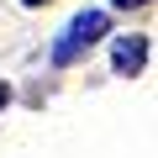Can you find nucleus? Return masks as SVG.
Listing matches in <instances>:
<instances>
[{
  "label": "nucleus",
  "mask_w": 158,
  "mask_h": 158,
  "mask_svg": "<svg viewBox=\"0 0 158 158\" xmlns=\"http://www.w3.org/2000/svg\"><path fill=\"white\" fill-rule=\"evenodd\" d=\"M100 37H106V11H79V16L63 27V37L53 42V63H58V69L79 63V58H85Z\"/></svg>",
  "instance_id": "obj_1"
},
{
  "label": "nucleus",
  "mask_w": 158,
  "mask_h": 158,
  "mask_svg": "<svg viewBox=\"0 0 158 158\" xmlns=\"http://www.w3.org/2000/svg\"><path fill=\"white\" fill-rule=\"evenodd\" d=\"M6 100H11V90H6V85H0V111H6Z\"/></svg>",
  "instance_id": "obj_4"
},
{
  "label": "nucleus",
  "mask_w": 158,
  "mask_h": 158,
  "mask_svg": "<svg viewBox=\"0 0 158 158\" xmlns=\"http://www.w3.org/2000/svg\"><path fill=\"white\" fill-rule=\"evenodd\" d=\"M142 63H148V37L132 32V37H116V42H111V69H116V74L132 79V74H142Z\"/></svg>",
  "instance_id": "obj_2"
},
{
  "label": "nucleus",
  "mask_w": 158,
  "mask_h": 158,
  "mask_svg": "<svg viewBox=\"0 0 158 158\" xmlns=\"http://www.w3.org/2000/svg\"><path fill=\"white\" fill-rule=\"evenodd\" d=\"M21 6H42V0H21Z\"/></svg>",
  "instance_id": "obj_5"
},
{
  "label": "nucleus",
  "mask_w": 158,
  "mask_h": 158,
  "mask_svg": "<svg viewBox=\"0 0 158 158\" xmlns=\"http://www.w3.org/2000/svg\"><path fill=\"white\" fill-rule=\"evenodd\" d=\"M116 11H137V6H153V0H111Z\"/></svg>",
  "instance_id": "obj_3"
}]
</instances>
